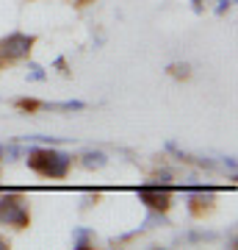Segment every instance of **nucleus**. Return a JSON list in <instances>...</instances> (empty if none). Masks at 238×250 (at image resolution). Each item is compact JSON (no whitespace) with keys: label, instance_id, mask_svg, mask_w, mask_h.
Instances as JSON below:
<instances>
[{"label":"nucleus","instance_id":"nucleus-1","mask_svg":"<svg viewBox=\"0 0 238 250\" xmlns=\"http://www.w3.org/2000/svg\"><path fill=\"white\" fill-rule=\"evenodd\" d=\"M28 167L42 178H67L72 170V156L53 147H28Z\"/></svg>","mask_w":238,"mask_h":250},{"label":"nucleus","instance_id":"nucleus-2","mask_svg":"<svg viewBox=\"0 0 238 250\" xmlns=\"http://www.w3.org/2000/svg\"><path fill=\"white\" fill-rule=\"evenodd\" d=\"M0 223L11 225V228H28L31 223V211H28V200L11 189L0 192Z\"/></svg>","mask_w":238,"mask_h":250},{"label":"nucleus","instance_id":"nucleus-3","mask_svg":"<svg viewBox=\"0 0 238 250\" xmlns=\"http://www.w3.org/2000/svg\"><path fill=\"white\" fill-rule=\"evenodd\" d=\"M136 195H139V200L147 206V208H152V211H169V206H172V187L164 184V181L144 184V187L136 189Z\"/></svg>","mask_w":238,"mask_h":250},{"label":"nucleus","instance_id":"nucleus-4","mask_svg":"<svg viewBox=\"0 0 238 250\" xmlns=\"http://www.w3.org/2000/svg\"><path fill=\"white\" fill-rule=\"evenodd\" d=\"M34 42H36V36L19 34V31L3 36L0 39V62H19V59H25L34 50Z\"/></svg>","mask_w":238,"mask_h":250},{"label":"nucleus","instance_id":"nucleus-5","mask_svg":"<svg viewBox=\"0 0 238 250\" xmlns=\"http://www.w3.org/2000/svg\"><path fill=\"white\" fill-rule=\"evenodd\" d=\"M92 242H94V231L92 228H75L72 231V248H78V250H86V248H92Z\"/></svg>","mask_w":238,"mask_h":250},{"label":"nucleus","instance_id":"nucleus-6","mask_svg":"<svg viewBox=\"0 0 238 250\" xmlns=\"http://www.w3.org/2000/svg\"><path fill=\"white\" fill-rule=\"evenodd\" d=\"M80 159H83V167H86V170H100V167L108 164V156L103 150H86Z\"/></svg>","mask_w":238,"mask_h":250},{"label":"nucleus","instance_id":"nucleus-7","mask_svg":"<svg viewBox=\"0 0 238 250\" xmlns=\"http://www.w3.org/2000/svg\"><path fill=\"white\" fill-rule=\"evenodd\" d=\"M44 108H50V111H83L86 103L83 100H67V103H44Z\"/></svg>","mask_w":238,"mask_h":250},{"label":"nucleus","instance_id":"nucleus-8","mask_svg":"<svg viewBox=\"0 0 238 250\" xmlns=\"http://www.w3.org/2000/svg\"><path fill=\"white\" fill-rule=\"evenodd\" d=\"M25 156V150L19 147V145H3V159L6 161H17Z\"/></svg>","mask_w":238,"mask_h":250},{"label":"nucleus","instance_id":"nucleus-9","mask_svg":"<svg viewBox=\"0 0 238 250\" xmlns=\"http://www.w3.org/2000/svg\"><path fill=\"white\" fill-rule=\"evenodd\" d=\"M28 78L31 81H44L47 72H44V67H39V64H31V67H28Z\"/></svg>","mask_w":238,"mask_h":250},{"label":"nucleus","instance_id":"nucleus-10","mask_svg":"<svg viewBox=\"0 0 238 250\" xmlns=\"http://www.w3.org/2000/svg\"><path fill=\"white\" fill-rule=\"evenodd\" d=\"M17 108H22V111H36V108H44V103H39V100H17Z\"/></svg>","mask_w":238,"mask_h":250},{"label":"nucleus","instance_id":"nucleus-11","mask_svg":"<svg viewBox=\"0 0 238 250\" xmlns=\"http://www.w3.org/2000/svg\"><path fill=\"white\" fill-rule=\"evenodd\" d=\"M216 233L211 231H194V233H188V236H183V239H191V242H202V239H213Z\"/></svg>","mask_w":238,"mask_h":250},{"label":"nucleus","instance_id":"nucleus-12","mask_svg":"<svg viewBox=\"0 0 238 250\" xmlns=\"http://www.w3.org/2000/svg\"><path fill=\"white\" fill-rule=\"evenodd\" d=\"M169 72H172V75H177V78H180V75H188V64H172V67H169Z\"/></svg>","mask_w":238,"mask_h":250},{"label":"nucleus","instance_id":"nucleus-13","mask_svg":"<svg viewBox=\"0 0 238 250\" xmlns=\"http://www.w3.org/2000/svg\"><path fill=\"white\" fill-rule=\"evenodd\" d=\"M230 6H233V0H219V6H216V14H224Z\"/></svg>","mask_w":238,"mask_h":250},{"label":"nucleus","instance_id":"nucleus-14","mask_svg":"<svg viewBox=\"0 0 238 250\" xmlns=\"http://www.w3.org/2000/svg\"><path fill=\"white\" fill-rule=\"evenodd\" d=\"M194 3V11H202V0H191Z\"/></svg>","mask_w":238,"mask_h":250},{"label":"nucleus","instance_id":"nucleus-15","mask_svg":"<svg viewBox=\"0 0 238 250\" xmlns=\"http://www.w3.org/2000/svg\"><path fill=\"white\" fill-rule=\"evenodd\" d=\"M3 248H6V239H3V236H0V250H3Z\"/></svg>","mask_w":238,"mask_h":250},{"label":"nucleus","instance_id":"nucleus-16","mask_svg":"<svg viewBox=\"0 0 238 250\" xmlns=\"http://www.w3.org/2000/svg\"><path fill=\"white\" fill-rule=\"evenodd\" d=\"M0 159H3V145H0Z\"/></svg>","mask_w":238,"mask_h":250}]
</instances>
